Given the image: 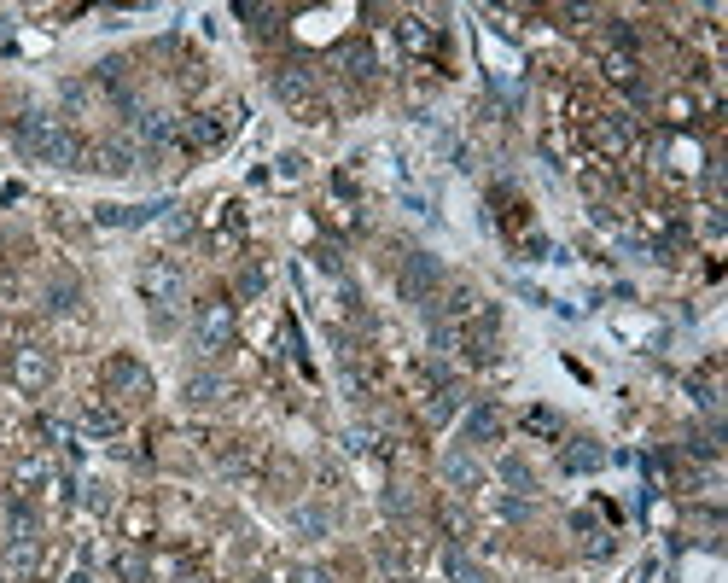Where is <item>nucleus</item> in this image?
I'll return each instance as SVG.
<instances>
[{
  "mask_svg": "<svg viewBox=\"0 0 728 583\" xmlns=\"http://www.w3.org/2000/svg\"><path fill=\"white\" fill-rule=\"evenodd\" d=\"M12 146L30 164H53V170H82V152H88V140L76 135L65 117H53V111H24L18 129H12Z\"/></svg>",
  "mask_w": 728,
  "mask_h": 583,
  "instance_id": "1",
  "label": "nucleus"
},
{
  "mask_svg": "<svg viewBox=\"0 0 728 583\" xmlns=\"http://www.w3.org/2000/svg\"><path fill=\"white\" fill-rule=\"evenodd\" d=\"M134 280H140V298H146L152 309H169V304H181V298H187V275H181V263H175V257H146Z\"/></svg>",
  "mask_w": 728,
  "mask_h": 583,
  "instance_id": "2",
  "label": "nucleus"
},
{
  "mask_svg": "<svg viewBox=\"0 0 728 583\" xmlns=\"http://www.w3.org/2000/svg\"><path fill=\"white\" fill-rule=\"evenodd\" d=\"M437 286H443V263H437L431 251H408V257H402V275H397L402 304H431Z\"/></svg>",
  "mask_w": 728,
  "mask_h": 583,
  "instance_id": "3",
  "label": "nucleus"
},
{
  "mask_svg": "<svg viewBox=\"0 0 728 583\" xmlns=\"http://www.w3.org/2000/svg\"><path fill=\"white\" fill-rule=\"evenodd\" d=\"M233 333H239V321H233L228 298H204V304L193 309V339H199V350H228Z\"/></svg>",
  "mask_w": 728,
  "mask_h": 583,
  "instance_id": "4",
  "label": "nucleus"
},
{
  "mask_svg": "<svg viewBox=\"0 0 728 583\" xmlns=\"http://www.w3.org/2000/svg\"><path fill=\"white\" fill-rule=\"evenodd\" d=\"M12 379H18V391H47L53 385V350L47 344H12Z\"/></svg>",
  "mask_w": 728,
  "mask_h": 583,
  "instance_id": "5",
  "label": "nucleus"
},
{
  "mask_svg": "<svg viewBox=\"0 0 728 583\" xmlns=\"http://www.w3.org/2000/svg\"><path fill=\"white\" fill-rule=\"evenodd\" d=\"M105 385H111V397H123V403H146V397H152V374H146L134 356H111V362H105Z\"/></svg>",
  "mask_w": 728,
  "mask_h": 583,
  "instance_id": "6",
  "label": "nucleus"
},
{
  "mask_svg": "<svg viewBox=\"0 0 728 583\" xmlns=\"http://www.w3.org/2000/svg\"><path fill=\"white\" fill-rule=\"evenodd\" d=\"M82 170H94V175H129L134 170V146H123V140H100V146H88V152H82Z\"/></svg>",
  "mask_w": 728,
  "mask_h": 583,
  "instance_id": "7",
  "label": "nucleus"
},
{
  "mask_svg": "<svg viewBox=\"0 0 728 583\" xmlns=\"http://www.w3.org/2000/svg\"><path fill=\"white\" fill-rule=\"evenodd\" d=\"M129 123H134V135L146 140V146H164V140L181 135L175 117H164V111H140V105H129Z\"/></svg>",
  "mask_w": 728,
  "mask_h": 583,
  "instance_id": "8",
  "label": "nucleus"
},
{
  "mask_svg": "<svg viewBox=\"0 0 728 583\" xmlns=\"http://www.w3.org/2000/svg\"><path fill=\"white\" fill-rule=\"evenodd\" d=\"M169 205H100L94 210V222L100 228H140V222H158Z\"/></svg>",
  "mask_w": 728,
  "mask_h": 583,
  "instance_id": "9",
  "label": "nucleus"
},
{
  "mask_svg": "<svg viewBox=\"0 0 728 583\" xmlns=\"http://www.w3.org/2000/svg\"><path fill=\"white\" fill-rule=\"evenodd\" d=\"M443 484H455V490H478L484 484V467L472 461V449H449L443 455Z\"/></svg>",
  "mask_w": 728,
  "mask_h": 583,
  "instance_id": "10",
  "label": "nucleus"
},
{
  "mask_svg": "<svg viewBox=\"0 0 728 583\" xmlns=\"http://www.w3.org/2000/svg\"><path fill=\"white\" fill-rule=\"evenodd\" d=\"M589 140H595L606 158H624L629 152V123L624 117H595V123H589Z\"/></svg>",
  "mask_w": 728,
  "mask_h": 583,
  "instance_id": "11",
  "label": "nucleus"
},
{
  "mask_svg": "<svg viewBox=\"0 0 728 583\" xmlns=\"http://www.w3.org/2000/svg\"><path fill=\"white\" fill-rule=\"evenodd\" d=\"M88 438H117L123 432V414L111 409V403H82V420H76Z\"/></svg>",
  "mask_w": 728,
  "mask_h": 583,
  "instance_id": "12",
  "label": "nucleus"
},
{
  "mask_svg": "<svg viewBox=\"0 0 728 583\" xmlns=\"http://www.w3.org/2000/svg\"><path fill=\"white\" fill-rule=\"evenodd\" d=\"M274 94H280V100H286V105H298V100H309V94H315V76H309V70H303V65H286V70H274Z\"/></svg>",
  "mask_w": 728,
  "mask_h": 583,
  "instance_id": "13",
  "label": "nucleus"
},
{
  "mask_svg": "<svg viewBox=\"0 0 728 583\" xmlns=\"http://www.w3.org/2000/svg\"><path fill=\"white\" fill-rule=\"evenodd\" d=\"M181 135H187L193 152H210V146H222V140H228V123H222V117H187V129H181Z\"/></svg>",
  "mask_w": 728,
  "mask_h": 583,
  "instance_id": "14",
  "label": "nucleus"
},
{
  "mask_svg": "<svg viewBox=\"0 0 728 583\" xmlns=\"http://www.w3.org/2000/svg\"><path fill=\"white\" fill-rule=\"evenodd\" d=\"M443 578H449V583H490V572H484L478 560H466L461 549H449V554H443Z\"/></svg>",
  "mask_w": 728,
  "mask_h": 583,
  "instance_id": "15",
  "label": "nucleus"
},
{
  "mask_svg": "<svg viewBox=\"0 0 728 583\" xmlns=\"http://www.w3.org/2000/svg\"><path fill=\"white\" fill-rule=\"evenodd\" d=\"M455 414H461V391H455V385H437V391L426 397V420L431 426H443V420H455Z\"/></svg>",
  "mask_w": 728,
  "mask_h": 583,
  "instance_id": "16",
  "label": "nucleus"
},
{
  "mask_svg": "<svg viewBox=\"0 0 728 583\" xmlns=\"http://www.w3.org/2000/svg\"><path fill=\"white\" fill-rule=\"evenodd\" d=\"M560 461H565V473H595L600 461H606V449H600V444H589V438H577V444L565 449Z\"/></svg>",
  "mask_w": 728,
  "mask_h": 583,
  "instance_id": "17",
  "label": "nucleus"
},
{
  "mask_svg": "<svg viewBox=\"0 0 728 583\" xmlns=\"http://www.w3.org/2000/svg\"><path fill=\"white\" fill-rule=\"evenodd\" d=\"M35 572V537H12L6 543V578H30Z\"/></svg>",
  "mask_w": 728,
  "mask_h": 583,
  "instance_id": "18",
  "label": "nucleus"
},
{
  "mask_svg": "<svg viewBox=\"0 0 728 583\" xmlns=\"http://www.w3.org/2000/svg\"><path fill=\"white\" fill-rule=\"evenodd\" d=\"M501 438V414L496 409H472L466 414V444H490Z\"/></svg>",
  "mask_w": 728,
  "mask_h": 583,
  "instance_id": "19",
  "label": "nucleus"
},
{
  "mask_svg": "<svg viewBox=\"0 0 728 583\" xmlns=\"http://www.w3.org/2000/svg\"><path fill=\"white\" fill-rule=\"evenodd\" d=\"M181 397H187L193 409H204V403H216V397H222V379H216V374H193L187 385H181Z\"/></svg>",
  "mask_w": 728,
  "mask_h": 583,
  "instance_id": "20",
  "label": "nucleus"
},
{
  "mask_svg": "<svg viewBox=\"0 0 728 583\" xmlns=\"http://www.w3.org/2000/svg\"><path fill=\"white\" fill-rule=\"evenodd\" d=\"M688 449H694L699 461H711V455L723 449V420H711V426H694V432H688Z\"/></svg>",
  "mask_w": 728,
  "mask_h": 583,
  "instance_id": "21",
  "label": "nucleus"
},
{
  "mask_svg": "<svg viewBox=\"0 0 728 583\" xmlns=\"http://www.w3.org/2000/svg\"><path fill=\"white\" fill-rule=\"evenodd\" d=\"M76 304H82V286H76V280H53L47 309H53V315H65V309H76Z\"/></svg>",
  "mask_w": 728,
  "mask_h": 583,
  "instance_id": "22",
  "label": "nucleus"
},
{
  "mask_svg": "<svg viewBox=\"0 0 728 583\" xmlns=\"http://www.w3.org/2000/svg\"><path fill=\"white\" fill-rule=\"evenodd\" d=\"M117 578H123V583H146V578H152V572H146V554L117 549Z\"/></svg>",
  "mask_w": 728,
  "mask_h": 583,
  "instance_id": "23",
  "label": "nucleus"
},
{
  "mask_svg": "<svg viewBox=\"0 0 728 583\" xmlns=\"http://www.w3.org/2000/svg\"><path fill=\"white\" fill-rule=\"evenodd\" d=\"M239 12L251 18V30H257V35H274V30H280V18H286L280 6H239Z\"/></svg>",
  "mask_w": 728,
  "mask_h": 583,
  "instance_id": "24",
  "label": "nucleus"
},
{
  "mask_svg": "<svg viewBox=\"0 0 728 583\" xmlns=\"http://www.w3.org/2000/svg\"><path fill=\"white\" fill-rule=\"evenodd\" d=\"M397 35H402V47H408V53H426V47H431V30L420 24V18H402Z\"/></svg>",
  "mask_w": 728,
  "mask_h": 583,
  "instance_id": "25",
  "label": "nucleus"
},
{
  "mask_svg": "<svg viewBox=\"0 0 728 583\" xmlns=\"http://www.w3.org/2000/svg\"><path fill=\"white\" fill-rule=\"evenodd\" d=\"M6 519H12V537H35V525H41V519H35V508L24 502V496L12 502V514H6Z\"/></svg>",
  "mask_w": 728,
  "mask_h": 583,
  "instance_id": "26",
  "label": "nucleus"
},
{
  "mask_svg": "<svg viewBox=\"0 0 728 583\" xmlns=\"http://www.w3.org/2000/svg\"><path fill=\"white\" fill-rule=\"evenodd\" d=\"M344 65H350V76H373V47H367V41L344 47Z\"/></svg>",
  "mask_w": 728,
  "mask_h": 583,
  "instance_id": "27",
  "label": "nucleus"
},
{
  "mask_svg": "<svg viewBox=\"0 0 728 583\" xmlns=\"http://www.w3.org/2000/svg\"><path fill=\"white\" fill-rule=\"evenodd\" d=\"M496 473H501V479H507V484H513V490H530V467H525V461H519V455H507V461H501Z\"/></svg>",
  "mask_w": 728,
  "mask_h": 583,
  "instance_id": "28",
  "label": "nucleus"
},
{
  "mask_svg": "<svg viewBox=\"0 0 728 583\" xmlns=\"http://www.w3.org/2000/svg\"><path fill=\"white\" fill-rule=\"evenodd\" d=\"M525 426H530V432H548V438L560 432V420H554L548 409H530V420H525Z\"/></svg>",
  "mask_w": 728,
  "mask_h": 583,
  "instance_id": "29",
  "label": "nucleus"
},
{
  "mask_svg": "<svg viewBox=\"0 0 728 583\" xmlns=\"http://www.w3.org/2000/svg\"><path fill=\"white\" fill-rule=\"evenodd\" d=\"M239 292L257 298V292H263V269H245V275H239Z\"/></svg>",
  "mask_w": 728,
  "mask_h": 583,
  "instance_id": "30",
  "label": "nucleus"
},
{
  "mask_svg": "<svg viewBox=\"0 0 728 583\" xmlns=\"http://www.w3.org/2000/svg\"><path fill=\"white\" fill-rule=\"evenodd\" d=\"M298 531H327V514H315V508H303V514H298Z\"/></svg>",
  "mask_w": 728,
  "mask_h": 583,
  "instance_id": "31",
  "label": "nucleus"
},
{
  "mask_svg": "<svg viewBox=\"0 0 728 583\" xmlns=\"http://www.w3.org/2000/svg\"><path fill=\"white\" fill-rule=\"evenodd\" d=\"M298 583H332V572H327V566H303Z\"/></svg>",
  "mask_w": 728,
  "mask_h": 583,
  "instance_id": "32",
  "label": "nucleus"
},
{
  "mask_svg": "<svg viewBox=\"0 0 728 583\" xmlns=\"http://www.w3.org/2000/svg\"><path fill=\"white\" fill-rule=\"evenodd\" d=\"M175 583H204V578H199V572H181V578H175Z\"/></svg>",
  "mask_w": 728,
  "mask_h": 583,
  "instance_id": "33",
  "label": "nucleus"
}]
</instances>
